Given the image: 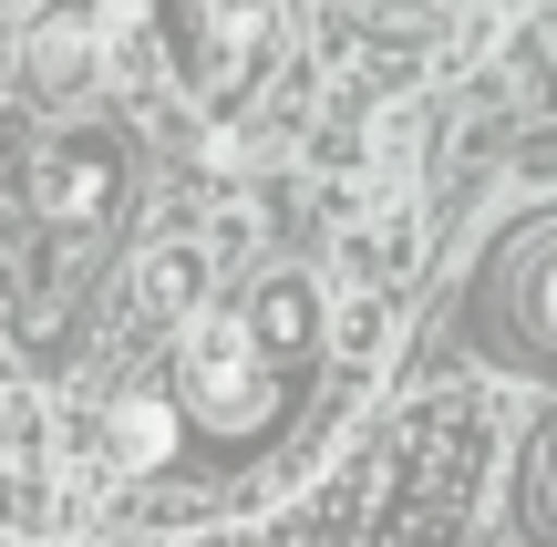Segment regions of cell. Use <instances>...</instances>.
Instances as JSON below:
<instances>
[{"mask_svg": "<svg viewBox=\"0 0 557 547\" xmlns=\"http://www.w3.org/2000/svg\"><path fill=\"white\" fill-rule=\"evenodd\" d=\"M103 197V165H41V207H52V217H62V207H94Z\"/></svg>", "mask_w": 557, "mask_h": 547, "instance_id": "obj_2", "label": "cell"}, {"mask_svg": "<svg viewBox=\"0 0 557 547\" xmlns=\"http://www.w3.org/2000/svg\"><path fill=\"white\" fill-rule=\"evenodd\" d=\"M186 372H197V403L218 413V424H238V413L259 403V372H248V331H238V321H197Z\"/></svg>", "mask_w": 557, "mask_h": 547, "instance_id": "obj_1", "label": "cell"}]
</instances>
